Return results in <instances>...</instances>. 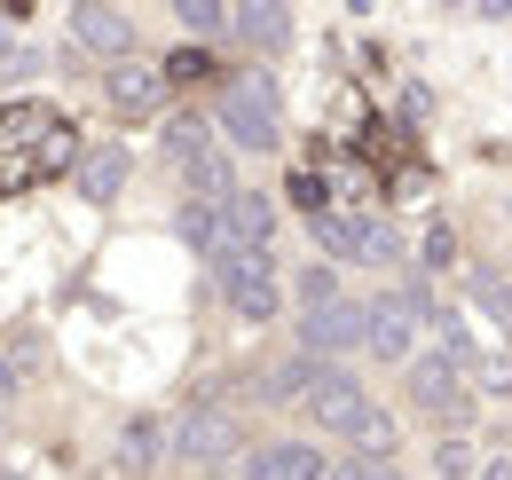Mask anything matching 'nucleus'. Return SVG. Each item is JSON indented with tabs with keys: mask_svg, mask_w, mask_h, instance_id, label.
Returning <instances> with one entry per match:
<instances>
[{
	"mask_svg": "<svg viewBox=\"0 0 512 480\" xmlns=\"http://www.w3.org/2000/svg\"><path fill=\"white\" fill-rule=\"evenodd\" d=\"M213 126H221L237 150H276V142H284V119H276V87H268L260 71H237V79L221 87V103H213Z\"/></svg>",
	"mask_w": 512,
	"mask_h": 480,
	"instance_id": "nucleus-1",
	"label": "nucleus"
},
{
	"mask_svg": "<svg viewBox=\"0 0 512 480\" xmlns=\"http://www.w3.org/2000/svg\"><path fill=\"white\" fill-rule=\"evenodd\" d=\"M308 410H316L323 433H347V441H363V425L379 418V410H371V386H363L355 370H331V362H323V378H316V394H308Z\"/></svg>",
	"mask_w": 512,
	"mask_h": 480,
	"instance_id": "nucleus-2",
	"label": "nucleus"
},
{
	"mask_svg": "<svg viewBox=\"0 0 512 480\" xmlns=\"http://www.w3.org/2000/svg\"><path fill=\"white\" fill-rule=\"evenodd\" d=\"M410 402L426 410V418H449L465 425V410H473V386H465V370H457V355H418L410 362Z\"/></svg>",
	"mask_w": 512,
	"mask_h": 480,
	"instance_id": "nucleus-3",
	"label": "nucleus"
},
{
	"mask_svg": "<svg viewBox=\"0 0 512 480\" xmlns=\"http://www.w3.org/2000/svg\"><path fill=\"white\" fill-rule=\"evenodd\" d=\"M363 323H371V307L363 300H316L308 307V323H300V355H347V347H363Z\"/></svg>",
	"mask_w": 512,
	"mask_h": 480,
	"instance_id": "nucleus-4",
	"label": "nucleus"
},
{
	"mask_svg": "<svg viewBox=\"0 0 512 480\" xmlns=\"http://www.w3.org/2000/svg\"><path fill=\"white\" fill-rule=\"evenodd\" d=\"M174 449H182L190 465H229V457L245 449V433H237V418H229V410H213V402H197L190 418L174 425Z\"/></svg>",
	"mask_w": 512,
	"mask_h": 480,
	"instance_id": "nucleus-5",
	"label": "nucleus"
},
{
	"mask_svg": "<svg viewBox=\"0 0 512 480\" xmlns=\"http://www.w3.org/2000/svg\"><path fill=\"white\" fill-rule=\"evenodd\" d=\"M221 292H229L237 315L268 323V315H276V260H268V252H229V260H221Z\"/></svg>",
	"mask_w": 512,
	"mask_h": 480,
	"instance_id": "nucleus-6",
	"label": "nucleus"
},
{
	"mask_svg": "<svg viewBox=\"0 0 512 480\" xmlns=\"http://www.w3.org/2000/svg\"><path fill=\"white\" fill-rule=\"evenodd\" d=\"M316 244L331 260H386L394 252L386 221H347V213H316Z\"/></svg>",
	"mask_w": 512,
	"mask_h": 480,
	"instance_id": "nucleus-7",
	"label": "nucleus"
},
{
	"mask_svg": "<svg viewBox=\"0 0 512 480\" xmlns=\"http://www.w3.org/2000/svg\"><path fill=\"white\" fill-rule=\"evenodd\" d=\"M245 473L253 480H331V457L316 441H268V449H253Z\"/></svg>",
	"mask_w": 512,
	"mask_h": 480,
	"instance_id": "nucleus-8",
	"label": "nucleus"
},
{
	"mask_svg": "<svg viewBox=\"0 0 512 480\" xmlns=\"http://www.w3.org/2000/svg\"><path fill=\"white\" fill-rule=\"evenodd\" d=\"M103 87H111V103H119L127 119H150V111L166 103V79H158V63H134V56L111 63V79H103Z\"/></svg>",
	"mask_w": 512,
	"mask_h": 480,
	"instance_id": "nucleus-9",
	"label": "nucleus"
},
{
	"mask_svg": "<svg viewBox=\"0 0 512 480\" xmlns=\"http://www.w3.org/2000/svg\"><path fill=\"white\" fill-rule=\"evenodd\" d=\"M71 40L95 48V56H127V48H134V24L119 16V8H71Z\"/></svg>",
	"mask_w": 512,
	"mask_h": 480,
	"instance_id": "nucleus-10",
	"label": "nucleus"
},
{
	"mask_svg": "<svg viewBox=\"0 0 512 480\" xmlns=\"http://www.w3.org/2000/svg\"><path fill=\"white\" fill-rule=\"evenodd\" d=\"M174 229H182V237H190V252H205L213 268L237 252V244H229V221H221V205H205V197H190V205H182V221H174Z\"/></svg>",
	"mask_w": 512,
	"mask_h": 480,
	"instance_id": "nucleus-11",
	"label": "nucleus"
},
{
	"mask_svg": "<svg viewBox=\"0 0 512 480\" xmlns=\"http://www.w3.org/2000/svg\"><path fill=\"white\" fill-rule=\"evenodd\" d=\"M119 181H127V150H119V142H103V150L79 158V197H87V205H111Z\"/></svg>",
	"mask_w": 512,
	"mask_h": 480,
	"instance_id": "nucleus-12",
	"label": "nucleus"
},
{
	"mask_svg": "<svg viewBox=\"0 0 512 480\" xmlns=\"http://www.w3.org/2000/svg\"><path fill=\"white\" fill-rule=\"evenodd\" d=\"M316 378H323V362H316V355H292V362H276V370H268V386H260V402H276V410H292V402H308V394H316Z\"/></svg>",
	"mask_w": 512,
	"mask_h": 480,
	"instance_id": "nucleus-13",
	"label": "nucleus"
},
{
	"mask_svg": "<svg viewBox=\"0 0 512 480\" xmlns=\"http://www.w3.org/2000/svg\"><path fill=\"white\" fill-rule=\"evenodd\" d=\"M229 24L245 32V48H284V40H292V16H284V8H237Z\"/></svg>",
	"mask_w": 512,
	"mask_h": 480,
	"instance_id": "nucleus-14",
	"label": "nucleus"
},
{
	"mask_svg": "<svg viewBox=\"0 0 512 480\" xmlns=\"http://www.w3.org/2000/svg\"><path fill=\"white\" fill-rule=\"evenodd\" d=\"M166 158H174V166L213 158V126H205V119H174V126H166Z\"/></svg>",
	"mask_w": 512,
	"mask_h": 480,
	"instance_id": "nucleus-15",
	"label": "nucleus"
},
{
	"mask_svg": "<svg viewBox=\"0 0 512 480\" xmlns=\"http://www.w3.org/2000/svg\"><path fill=\"white\" fill-rule=\"evenodd\" d=\"M473 300L489 307V315L505 323V339H512V276H497V268H481V276H473Z\"/></svg>",
	"mask_w": 512,
	"mask_h": 480,
	"instance_id": "nucleus-16",
	"label": "nucleus"
},
{
	"mask_svg": "<svg viewBox=\"0 0 512 480\" xmlns=\"http://www.w3.org/2000/svg\"><path fill=\"white\" fill-rule=\"evenodd\" d=\"M150 457H158V425L134 418V425H127V441H119V465H127V473H150Z\"/></svg>",
	"mask_w": 512,
	"mask_h": 480,
	"instance_id": "nucleus-17",
	"label": "nucleus"
},
{
	"mask_svg": "<svg viewBox=\"0 0 512 480\" xmlns=\"http://www.w3.org/2000/svg\"><path fill=\"white\" fill-rule=\"evenodd\" d=\"M174 16H182V32H197V40L205 32H229V0H182Z\"/></svg>",
	"mask_w": 512,
	"mask_h": 480,
	"instance_id": "nucleus-18",
	"label": "nucleus"
},
{
	"mask_svg": "<svg viewBox=\"0 0 512 480\" xmlns=\"http://www.w3.org/2000/svg\"><path fill=\"white\" fill-rule=\"evenodd\" d=\"M158 79H166V87H190V79H213V56H205V48H182V56H166V63H158Z\"/></svg>",
	"mask_w": 512,
	"mask_h": 480,
	"instance_id": "nucleus-19",
	"label": "nucleus"
},
{
	"mask_svg": "<svg viewBox=\"0 0 512 480\" xmlns=\"http://www.w3.org/2000/svg\"><path fill=\"white\" fill-rule=\"evenodd\" d=\"M434 465H442V480H465V473H473V441H465V433H449L442 449H434Z\"/></svg>",
	"mask_w": 512,
	"mask_h": 480,
	"instance_id": "nucleus-20",
	"label": "nucleus"
},
{
	"mask_svg": "<svg viewBox=\"0 0 512 480\" xmlns=\"http://www.w3.org/2000/svg\"><path fill=\"white\" fill-rule=\"evenodd\" d=\"M331 480H402V473H394V457H363V449H355Z\"/></svg>",
	"mask_w": 512,
	"mask_h": 480,
	"instance_id": "nucleus-21",
	"label": "nucleus"
},
{
	"mask_svg": "<svg viewBox=\"0 0 512 480\" xmlns=\"http://www.w3.org/2000/svg\"><path fill=\"white\" fill-rule=\"evenodd\" d=\"M418 252H426V268H449V260H457V237H449V221H434V229L418 237Z\"/></svg>",
	"mask_w": 512,
	"mask_h": 480,
	"instance_id": "nucleus-22",
	"label": "nucleus"
},
{
	"mask_svg": "<svg viewBox=\"0 0 512 480\" xmlns=\"http://www.w3.org/2000/svg\"><path fill=\"white\" fill-rule=\"evenodd\" d=\"M323 197H331V189H323L316 174H292V205H300V213H308V221H316V213H331V205H323Z\"/></svg>",
	"mask_w": 512,
	"mask_h": 480,
	"instance_id": "nucleus-23",
	"label": "nucleus"
},
{
	"mask_svg": "<svg viewBox=\"0 0 512 480\" xmlns=\"http://www.w3.org/2000/svg\"><path fill=\"white\" fill-rule=\"evenodd\" d=\"M300 292H308V307H316V300H339V276H331V268H308V276H300Z\"/></svg>",
	"mask_w": 512,
	"mask_h": 480,
	"instance_id": "nucleus-24",
	"label": "nucleus"
},
{
	"mask_svg": "<svg viewBox=\"0 0 512 480\" xmlns=\"http://www.w3.org/2000/svg\"><path fill=\"white\" fill-rule=\"evenodd\" d=\"M481 480H512V465H505V457H497V465H481Z\"/></svg>",
	"mask_w": 512,
	"mask_h": 480,
	"instance_id": "nucleus-25",
	"label": "nucleus"
}]
</instances>
